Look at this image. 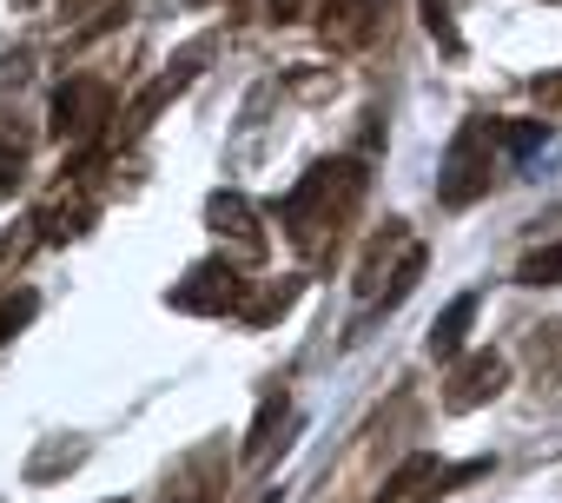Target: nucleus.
<instances>
[{"label": "nucleus", "instance_id": "obj_1", "mask_svg": "<svg viewBox=\"0 0 562 503\" xmlns=\"http://www.w3.org/2000/svg\"><path fill=\"white\" fill-rule=\"evenodd\" d=\"M364 186H371L364 159H318V166L285 192L278 225H285V238H292L299 259H331V252L345 245V232H351V219H358V205H364Z\"/></svg>", "mask_w": 562, "mask_h": 503}, {"label": "nucleus", "instance_id": "obj_2", "mask_svg": "<svg viewBox=\"0 0 562 503\" xmlns=\"http://www.w3.org/2000/svg\"><path fill=\"white\" fill-rule=\"evenodd\" d=\"M417 279H424V245L411 238L404 219H384V232L364 245V259H358V299L364 305H397V299H411Z\"/></svg>", "mask_w": 562, "mask_h": 503}, {"label": "nucleus", "instance_id": "obj_3", "mask_svg": "<svg viewBox=\"0 0 562 503\" xmlns=\"http://www.w3.org/2000/svg\"><path fill=\"white\" fill-rule=\"evenodd\" d=\"M212 54H218V34H199V41H192V47H186V54H179V60H172V67H166V74H159V80L120 113V120H113V126H106V146H133V139H139V133H146V126H153V120H159V113L199 80V67H205Z\"/></svg>", "mask_w": 562, "mask_h": 503}, {"label": "nucleus", "instance_id": "obj_4", "mask_svg": "<svg viewBox=\"0 0 562 503\" xmlns=\"http://www.w3.org/2000/svg\"><path fill=\"white\" fill-rule=\"evenodd\" d=\"M490 146H496V126H483V120H463L457 126V139H450V153H443V166H437V199L443 205H470V199H483L490 192Z\"/></svg>", "mask_w": 562, "mask_h": 503}, {"label": "nucleus", "instance_id": "obj_5", "mask_svg": "<svg viewBox=\"0 0 562 503\" xmlns=\"http://www.w3.org/2000/svg\"><path fill=\"white\" fill-rule=\"evenodd\" d=\"M113 120H120V113H113V87H106V80H67V87L54 93L47 133H54L60 146H93V139H106Z\"/></svg>", "mask_w": 562, "mask_h": 503}, {"label": "nucleus", "instance_id": "obj_6", "mask_svg": "<svg viewBox=\"0 0 562 503\" xmlns=\"http://www.w3.org/2000/svg\"><path fill=\"white\" fill-rule=\"evenodd\" d=\"M245 292H251V279H238V266L218 252V259H199V266L166 292V305H172V312H199V318H225V312L245 305Z\"/></svg>", "mask_w": 562, "mask_h": 503}, {"label": "nucleus", "instance_id": "obj_7", "mask_svg": "<svg viewBox=\"0 0 562 503\" xmlns=\"http://www.w3.org/2000/svg\"><path fill=\"white\" fill-rule=\"evenodd\" d=\"M225 477H232V450H225L218 437H205V444H192V450H179V457L166 463L159 503H212V496L225 490Z\"/></svg>", "mask_w": 562, "mask_h": 503}, {"label": "nucleus", "instance_id": "obj_8", "mask_svg": "<svg viewBox=\"0 0 562 503\" xmlns=\"http://www.w3.org/2000/svg\"><path fill=\"white\" fill-rule=\"evenodd\" d=\"M384 14H391V0H325L318 8V41L331 54H364L384 34Z\"/></svg>", "mask_w": 562, "mask_h": 503}, {"label": "nucleus", "instance_id": "obj_9", "mask_svg": "<svg viewBox=\"0 0 562 503\" xmlns=\"http://www.w3.org/2000/svg\"><path fill=\"white\" fill-rule=\"evenodd\" d=\"M503 384H509V358H503V351H470V358H457L450 378H443V411L463 417V411L503 398Z\"/></svg>", "mask_w": 562, "mask_h": 503}, {"label": "nucleus", "instance_id": "obj_10", "mask_svg": "<svg viewBox=\"0 0 562 503\" xmlns=\"http://www.w3.org/2000/svg\"><path fill=\"white\" fill-rule=\"evenodd\" d=\"M93 219H100V199H93V179H87V166H80L74 179H60V186H54V199L41 205V219H34V225H41V238H80Z\"/></svg>", "mask_w": 562, "mask_h": 503}, {"label": "nucleus", "instance_id": "obj_11", "mask_svg": "<svg viewBox=\"0 0 562 503\" xmlns=\"http://www.w3.org/2000/svg\"><path fill=\"white\" fill-rule=\"evenodd\" d=\"M205 225H212L232 252H245V259H265V225H258L251 199H238V192H212V199H205Z\"/></svg>", "mask_w": 562, "mask_h": 503}, {"label": "nucleus", "instance_id": "obj_12", "mask_svg": "<svg viewBox=\"0 0 562 503\" xmlns=\"http://www.w3.org/2000/svg\"><path fill=\"white\" fill-rule=\"evenodd\" d=\"M443 463L430 457V450H417V457H404L391 477H384V490H378V503H424V496H437L443 490Z\"/></svg>", "mask_w": 562, "mask_h": 503}, {"label": "nucleus", "instance_id": "obj_13", "mask_svg": "<svg viewBox=\"0 0 562 503\" xmlns=\"http://www.w3.org/2000/svg\"><path fill=\"white\" fill-rule=\"evenodd\" d=\"M299 292H305V279H265V286H251V292H245L238 318H245L251 332H265V325H278V318L299 305Z\"/></svg>", "mask_w": 562, "mask_h": 503}, {"label": "nucleus", "instance_id": "obj_14", "mask_svg": "<svg viewBox=\"0 0 562 503\" xmlns=\"http://www.w3.org/2000/svg\"><path fill=\"white\" fill-rule=\"evenodd\" d=\"M285 417H292V398L285 391H265V404H258V417H251V431H245V463H265L278 444V431H285Z\"/></svg>", "mask_w": 562, "mask_h": 503}, {"label": "nucleus", "instance_id": "obj_15", "mask_svg": "<svg viewBox=\"0 0 562 503\" xmlns=\"http://www.w3.org/2000/svg\"><path fill=\"white\" fill-rule=\"evenodd\" d=\"M470 325H476V292H457L443 305V318L430 325V358H457L463 338H470Z\"/></svg>", "mask_w": 562, "mask_h": 503}, {"label": "nucleus", "instance_id": "obj_16", "mask_svg": "<svg viewBox=\"0 0 562 503\" xmlns=\"http://www.w3.org/2000/svg\"><path fill=\"white\" fill-rule=\"evenodd\" d=\"M21 179H27V133L0 113V199H14Z\"/></svg>", "mask_w": 562, "mask_h": 503}, {"label": "nucleus", "instance_id": "obj_17", "mask_svg": "<svg viewBox=\"0 0 562 503\" xmlns=\"http://www.w3.org/2000/svg\"><path fill=\"white\" fill-rule=\"evenodd\" d=\"M516 286H562V238H549V245L529 252V259L516 266Z\"/></svg>", "mask_w": 562, "mask_h": 503}, {"label": "nucleus", "instance_id": "obj_18", "mask_svg": "<svg viewBox=\"0 0 562 503\" xmlns=\"http://www.w3.org/2000/svg\"><path fill=\"white\" fill-rule=\"evenodd\" d=\"M424 27H430V41H437L443 54H463V34H457V21H450V0H424Z\"/></svg>", "mask_w": 562, "mask_h": 503}, {"label": "nucleus", "instance_id": "obj_19", "mask_svg": "<svg viewBox=\"0 0 562 503\" xmlns=\"http://www.w3.org/2000/svg\"><path fill=\"white\" fill-rule=\"evenodd\" d=\"M34 312H41V299H34V292H8V299H0V345H8Z\"/></svg>", "mask_w": 562, "mask_h": 503}, {"label": "nucleus", "instance_id": "obj_20", "mask_svg": "<svg viewBox=\"0 0 562 503\" xmlns=\"http://www.w3.org/2000/svg\"><path fill=\"white\" fill-rule=\"evenodd\" d=\"M80 457H87V444H54V450H41V457L27 463V477L41 483V477H54V470H74Z\"/></svg>", "mask_w": 562, "mask_h": 503}, {"label": "nucleus", "instance_id": "obj_21", "mask_svg": "<svg viewBox=\"0 0 562 503\" xmlns=\"http://www.w3.org/2000/svg\"><path fill=\"white\" fill-rule=\"evenodd\" d=\"M496 139H503L509 153H536V146L549 139V126H542V120H522V126H496Z\"/></svg>", "mask_w": 562, "mask_h": 503}, {"label": "nucleus", "instance_id": "obj_22", "mask_svg": "<svg viewBox=\"0 0 562 503\" xmlns=\"http://www.w3.org/2000/svg\"><path fill=\"white\" fill-rule=\"evenodd\" d=\"M529 93H536L542 107H562V74H549V80L536 74V80H529Z\"/></svg>", "mask_w": 562, "mask_h": 503}, {"label": "nucleus", "instance_id": "obj_23", "mask_svg": "<svg viewBox=\"0 0 562 503\" xmlns=\"http://www.w3.org/2000/svg\"><path fill=\"white\" fill-rule=\"evenodd\" d=\"M265 8H271V21H299L312 0H265Z\"/></svg>", "mask_w": 562, "mask_h": 503}, {"label": "nucleus", "instance_id": "obj_24", "mask_svg": "<svg viewBox=\"0 0 562 503\" xmlns=\"http://www.w3.org/2000/svg\"><path fill=\"white\" fill-rule=\"evenodd\" d=\"M100 8H106V0H60V14H67V21H74V14H100Z\"/></svg>", "mask_w": 562, "mask_h": 503}]
</instances>
